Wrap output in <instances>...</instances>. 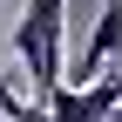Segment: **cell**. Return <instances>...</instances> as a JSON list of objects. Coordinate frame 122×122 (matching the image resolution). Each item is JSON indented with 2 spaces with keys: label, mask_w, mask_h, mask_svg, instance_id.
<instances>
[{
  "label": "cell",
  "mask_w": 122,
  "mask_h": 122,
  "mask_svg": "<svg viewBox=\"0 0 122 122\" xmlns=\"http://www.w3.org/2000/svg\"><path fill=\"white\" fill-rule=\"evenodd\" d=\"M20 109H27V102H14V88L0 81V122H7V115H20Z\"/></svg>",
  "instance_id": "cell-4"
},
{
  "label": "cell",
  "mask_w": 122,
  "mask_h": 122,
  "mask_svg": "<svg viewBox=\"0 0 122 122\" xmlns=\"http://www.w3.org/2000/svg\"><path fill=\"white\" fill-rule=\"evenodd\" d=\"M115 122H122V115H115Z\"/></svg>",
  "instance_id": "cell-5"
},
{
  "label": "cell",
  "mask_w": 122,
  "mask_h": 122,
  "mask_svg": "<svg viewBox=\"0 0 122 122\" xmlns=\"http://www.w3.org/2000/svg\"><path fill=\"white\" fill-rule=\"evenodd\" d=\"M115 61H122V0H109V7H102V20H95V34H88V48H81V61H75L68 81L88 88L102 68H115Z\"/></svg>",
  "instance_id": "cell-2"
},
{
  "label": "cell",
  "mask_w": 122,
  "mask_h": 122,
  "mask_svg": "<svg viewBox=\"0 0 122 122\" xmlns=\"http://www.w3.org/2000/svg\"><path fill=\"white\" fill-rule=\"evenodd\" d=\"M61 34H68V0H27V14H20V34H14V48H20L27 75H34L41 102H48L54 88H68V68H61Z\"/></svg>",
  "instance_id": "cell-1"
},
{
  "label": "cell",
  "mask_w": 122,
  "mask_h": 122,
  "mask_svg": "<svg viewBox=\"0 0 122 122\" xmlns=\"http://www.w3.org/2000/svg\"><path fill=\"white\" fill-rule=\"evenodd\" d=\"M48 122H115V109L95 95V88H75L68 81V88L48 95Z\"/></svg>",
  "instance_id": "cell-3"
}]
</instances>
